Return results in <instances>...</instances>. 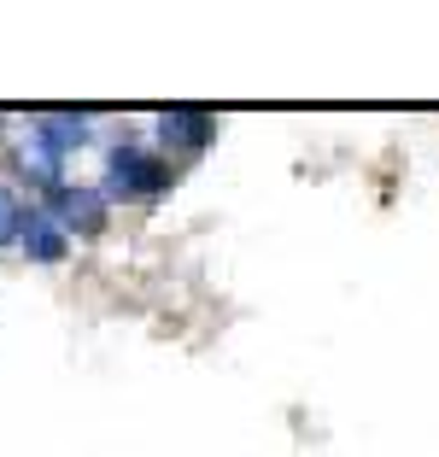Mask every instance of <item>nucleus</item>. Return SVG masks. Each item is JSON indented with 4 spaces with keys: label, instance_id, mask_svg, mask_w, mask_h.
<instances>
[{
    "label": "nucleus",
    "instance_id": "f257e3e1",
    "mask_svg": "<svg viewBox=\"0 0 439 457\" xmlns=\"http://www.w3.org/2000/svg\"><path fill=\"white\" fill-rule=\"evenodd\" d=\"M170 182H176V164L164 159V153L141 147V141H118V147L106 153L100 194H106V205H118V200H159Z\"/></svg>",
    "mask_w": 439,
    "mask_h": 457
},
{
    "label": "nucleus",
    "instance_id": "f03ea898",
    "mask_svg": "<svg viewBox=\"0 0 439 457\" xmlns=\"http://www.w3.org/2000/svg\"><path fill=\"white\" fill-rule=\"evenodd\" d=\"M41 212L54 217L65 235H106V223H112V205H106V194L100 188H88V182H59V188H47L41 194Z\"/></svg>",
    "mask_w": 439,
    "mask_h": 457
},
{
    "label": "nucleus",
    "instance_id": "7ed1b4c3",
    "mask_svg": "<svg viewBox=\"0 0 439 457\" xmlns=\"http://www.w3.org/2000/svg\"><path fill=\"white\" fill-rule=\"evenodd\" d=\"M217 141V118L200 106H170L159 112V147L164 153H182V159H194V153H205Z\"/></svg>",
    "mask_w": 439,
    "mask_h": 457
},
{
    "label": "nucleus",
    "instance_id": "20e7f679",
    "mask_svg": "<svg viewBox=\"0 0 439 457\" xmlns=\"http://www.w3.org/2000/svg\"><path fill=\"white\" fill-rule=\"evenodd\" d=\"M18 253L29 258V264H65V253H70V235L54 223V217L41 212H24V235H18Z\"/></svg>",
    "mask_w": 439,
    "mask_h": 457
},
{
    "label": "nucleus",
    "instance_id": "39448f33",
    "mask_svg": "<svg viewBox=\"0 0 439 457\" xmlns=\"http://www.w3.org/2000/svg\"><path fill=\"white\" fill-rule=\"evenodd\" d=\"M29 129H36L41 141L59 153V159H65V153H82L94 141V129H88V118H82V112H36V123H29Z\"/></svg>",
    "mask_w": 439,
    "mask_h": 457
},
{
    "label": "nucleus",
    "instance_id": "423d86ee",
    "mask_svg": "<svg viewBox=\"0 0 439 457\" xmlns=\"http://www.w3.org/2000/svg\"><path fill=\"white\" fill-rule=\"evenodd\" d=\"M18 170L29 176V182H36L41 194L47 188H59V182H65V159H59L54 147H47V141H41L36 129L29 135H18Z\"/></svg>",
    "mask_w": 439,
    "mask_h": 457
},
{
    "label": "nucleus",
    "instance_id": "0eeeda50",
    "mask_svg": "<svg viewBox=\"0 0 439 457\" xmlns=\"http://www.w3.org/2000/svg\"><path fill=\"white\" fill-rule=\"evenodd\" d=\"M18 235H24V205H18V194L0 188V246H18Z\"/></svg>",
    "mask_w": 439,
    "mask_h": 457
}]
</instances>
